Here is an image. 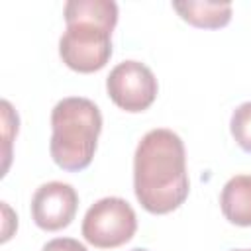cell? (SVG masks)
I'll return each mask as SVG.
<instances>
[{
  "label": "cell",
  "mask_w": 251,
  "mask_h": 251,
  "mask_svg": "<svg viewBox=\"0 0 251 251\" xmlns=\"http://www.w3.org/2000/svg\"><path fill=\"white\" fill-rule=\"evenodd\" d=\"M220 208L227 222L241 227L251 226V175H235L224 184Z\"/></svg>",
  "instance_id": "52a82bcc"
},
{
  "label": "cell",
  "mask_w": 251,
  "mask_h": 251,
  "mask_svg": "<svg viewBox=\"0 0 251 251\" xmlns=\"http://www.w3.org/2000/svg\"><path fill=\"white\" fill-rule=\"evenodd\" d=\"M106 90L118 108L126 112H143L155 102L159 84L147 65L139 61H124L110 71Z\"/></svg>",
  "instance_id": "5b68a950"
},
{
  "label": "cell",
  "mask_w": 251,
  "mask_h": 251,
  "mask_svg": "<svg viewBox=\"0 0 251 251\" xmlns=\"http://www.w3.org/2000/svg\"><path fill=\"white\" fill-rule=\"evenodd\" d=\"M229 129L237 145L251 153V102H243L233 110Z\"/></svg>",
  "instance_id": "9c48e42d"
},
{
  "label": "cell",
  "mask_w": 251,
  "mask_h": 251,
  "mask_svg": "<svg viewBox=\"0 0 251 251\" xmlns=\"http://www.w3.org/2000/svg\"><path fill=\"white\" fill-rule=\"evenodd\" d=\"M133 190L151 214H169L186 200V153L175 131L157 127L141 137L133 155Z\"/></svg>",
  "instance_id": "6da1fadb"
},
{
  "label": "cell",
  "mask_w": 251,
  "mask_h": 251,
  "mask_svg": "<svg viewBox=\"0 0 251 251\" xmlns=\"http://www.w3.org/2000/svg\"><path fill=\"white\" fill-rule=\"evenodd\" d=\"M173 8L178 16L194 27L218 29L229 24L231 20V4L227 2H206V0H186L173 2Z\"/></svg>",
  "instance_id": "ba28073f"
},
{
  "label": "cell",
  "mask_w": 251,
  "mask_h": 251,
  "mask_svg": "<svg viewBox=\"0 0 251 251\" xmlns=\"http://www.w3.org/2000/svg\"><path fill=\"white\" fill-rule=\"evenodd\" d=\"M231 251H251V249H231Z\"/></svg>",
  "instance_id": "8fae6325"
},
{
  "label": "cell",
  "mask_w": 251,
  "mask_h": 251,
  "mask_svg": "<svg viewBox=\"0 0 251 251\" xmlns=\"http://www.w3.org/2000/svg\"><path fill=\"white\" fill-rule=\"evenodd\" d=\"M137 229L133 208L118 196L94 202L82 220V237L98 249H114L127 243Z\"/></svg>",
  "instance_id": "277c9868"
},
{
  "label": "cell",
  "mask_w": 251,
  "mask_h": 251,
  "mask_svg": "<svg viewBox=\"0 0 251 251\" xmlns=\"http://www.w3.org/2000/svg\"><path fill=\"white\" fill-rule=\"evenodd\" d=\"M131 251H147V249H131Z\"/></svg>",
  "instance_id": "7c38bea8"
},
{
  "label": "cell",
  "mask_w": 251,
  "mask_h": 251,
  "mask_svg": "<svg viewBox=\"0 0 251 251\" xmlns=\"http://www.w3.org/2000/svg\"><path fill=\"white\" fill-rule=\"evenodd\" d=\"M67 29L59 39L63 63L76 73H94L112 57L118 4L112 0H69L63 10Z\"/></svg>",
  "instance_id": "7a4b0ae2"
},
{
  "label": "cell",
  "mask_w": 251,
  "mask_h": 251,
  "mask_svg": "<svg viewBox=\"0 0 251 251\" xmlns=\"http://www.w3.org/2000/svg\"><path fill=\"white\" fill-rule=\"evenodd\" d=\"M76 208V190L61 180L41 184L31 198V218L37 224V227L45 231H57L67 227L75 220Z\"/></svg>",
  "instance_id": "8992f818"
},
{
  "label": "cell",
  "mask_w": 251,
  "mask_h": 251,
  "mask_svg": "<svg viewBox=\"0 0 251 251\" xmlns=\"http://www.w3.org/2000/svg\"><path fill=\"white\" fill-rule=\"evenodd\" d=\"M102 131L98 106L82 96H69L51 112L49 153L65 171H82L92 163L96 141Z\"/></svg>",
  "instance_id": "3957f363"
},
{
  "label": "cell",
  "mask_w": 251,
  "mask_h": 251,
  "mask_svg": "<svg viewBox=\"0 0 251 251\" xmlns=\"http://www.w3.org/2000/svg\"><path fill=\"white\" fill-rule=\"evenodd\" d=\"M41 251H88V249L73 237H57V239L47 241L41 247Z\"/></svg>",
  "instance_id": "30bf717a"
}]
</instances>
